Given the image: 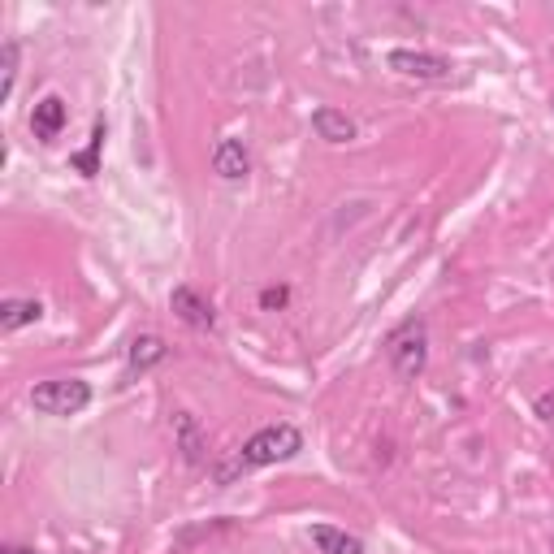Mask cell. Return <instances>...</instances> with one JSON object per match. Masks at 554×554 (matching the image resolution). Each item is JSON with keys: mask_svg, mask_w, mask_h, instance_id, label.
I'll list each match as a JSON object with an SVG mask.
<instances>
[{"mask_svg": "<svg viewBox=\"0 0 554 554\" xmlns=\"http://www.w3.org/2000/svg\"><path fill=\"white\" fill-rule=\"evenodd\" d=\"M303 451V433L295 425H269L252 433V438L243 442V451L234 455L230 468H217V481L230 485L234 472H252V468H269V464H282V459H295Z\"/></svg>", "mask_w": 554, "mask_h": 554, "instance_id": "cell-1", "label": "cell"}, {"mask_svg": "<svg viewBox=\"0 0 554 554\" xmlns=\"http://www.w3.org/2000/svg\"><path fill=\"white\" fill-rule=\"evenodd\" d=\"M386 360L394 368L399 381H412L425 373V360H429V329L425 321H403L394 334L386 338Z\"/></svg>", "mask_w": 554, "mask_h": 554, "instance_id": "cell-2", "label": "cell"}, {"mask_svg": "<svg viewBox=\"0 0 554 554\" xmlns=\"http://www.w3.org/2000/svg\"><path fill=\"white\" fill-rule=\"evenodd\" d=\"M31 403H35V412H44V416H78L91 403V386L87 381H74V377L39 381L31 390Z\"/></svg>", "mask_w": 554, "mask_h": 554, "instance_id": "cell-3", "label": "cell"}, {"mask_svg": "<svg viewBox=\"0 0 554 554\" xmlns=\"http://www.w3.org/2000/svg\"><path fill=\"white\" fill-rule=\"evenodd\" d=\"M386 65L394 74H403V78H420V83H442V78H451L455 65L446 61V57H433V52H412V48H394Z\"/></svg>", "mask_w": 554, "mask_h": 554, "instance_id": "cell-4", "label": "cell"}, {"mask_svg": "<svg viewBox=\"0 0 554 554\" xmlns=\"http://www.w3.org/2000/svg\"><path fill=\"white\" fill-rule=\"evenodd\" d=\"M169 303H174V312H178L191 329H213V325H217L213 303H208L204 295H195L191 286H174V295H169Z\"/></svg>", "mask_w": 554, "mask_h": 554, "instance_id": "cell-5", "label": "cell"}, {"mask_svg": "<svg viewBox=\"0 0 554 554\" xmlns=\"http://www.w3.org/2000/svg\"><path fill=\"white\" fill-rule=\"evenodd\" d=\"M213 169L226 182H243L247 174H252V156H247L243 139H221L213 148Z\"/></svg>", "mask_w": 554, "mask_h": 554, "instance_id": "cell-6", "label": "cell"}, {"mask_svg": "<svg viewBox=\"0 0 554 554\" xmlns=\"http://www.w3.org/2000/svg\"><path fill=\"white\" fill-rule=\"evenodd\" d=\"M61 126H65V100L61 96H44L35 104V113H31V130H35V139H44L52 143L61 135Z\"/></svg>", "mask_w": 554, "mask_h": 554, "instance_id": "cell-7", "label": "cell"}, {"mask_svg": "<svg viewBox=\"0 0 554 554\" xmlns=\"http://www.w3.org/2000/svg\"><path fill=\"white\" fill-rule=\"evenodd\" d=\"M174 438H178L182 459H187L191 468H200L204 464V433H200V425H195L191 412H178L174 416Z\"/></svg>", "mask_w": 554, "mask_h": 554, "instance_id": "cell-8", "label": "cell"}, {"mask_svg": "<svg viewBox=\"0 0 554 554\" xmlns=\"http://www.w3.org/2000/svg\"><path fill=\"white\" fill-rule=\"evenodd\" d=\"M312 546L321 554H364V542L347 529H334V524H316L312 529Z\"/></svg>", "mask_w": 554, "mask_h": 554, "instance_id": "cell-9", "label": "cell"}, {"mask_svg": "<svg viewBox=\"0 0 554 554\" xmlns=\"http://www.w3.org/2000/svg\"><path fill=\"white\" fill-rule=\"evenodd\" d=\"M312 130L325 143H351L355 139V122L347 113H338V109H316L312 113Z\"/></svg>", "mask_w": 554, "mask_h": 554, "instance_id": "cell-10", "label": "cell"}, {"mask_svg": "<svg viewBox=\"0 0 554 554\" xmlns=\"http://www.w3.org/2000/svg\"><path fill=\"white\" fill-rule=\"evenodd\" d=\"M39 316H44V303L39 299H5L0 303V329H5V334H13V329H22V325H35Z\"/></svg>", "mask_w": 554, "mask_h": 554, "instance_id": "cell-11", "label": "cell"}, {"mask_svg": "<svg viewBox=\"0 0 554 554\" xmlns=\"http://www.w3.org/2000/svg\"><path fill=\"white\" fill-rule=\"evenodd\" d=\"M165 355H169V347L156 334H143V338L130 342V368H135V373H148V368H156Z\"/></svg>", "mask_w": 554, "mask_h": 554, "instance_id": "cell-12", "label": "cell"}, {"mask_svg": "<svg viewBox=\"0 0 554 554\" xmlns=\"http://www.w3.org/2000/svg\"><path fill=\"white\" fill-rule=\"evenodd\" d=\"M0 74H5V78H0V100H9L13 83H18V44H13V39L0 48Z\"/></svg>", "mask_w": 554, "mask_h": 554, "instance_id": "cell-13", "label": "cell"}, {"mask_svg": "<svg viewBox=\"0 0 554 554\" xmlns=\"http://www.w3.org/2000/svg\"><path fill=\"white\" fill-rule=\"evenodd\" d=\"M100 143H104V126H96V130H91V143H87V152L70 156V165H74V169H83L87 178H91V174H100V161H96V156H100Z\"/></svg>", "mask_w": 554, "mask_h": 554, "instance_id": "cell-14", "label": "cell"}, {"mask_svg": "<svg viewBox=\"0 0 554 554\" xmlns=\"http://www.w3.org/2000/svg\"><path fill=\"white\" fill-rule=\"evenodd\" d=\"M286 303H290L286 286H265V290H260V308H265V312H277V308H286Z\"/></svg>", "mask_w": 554, "mask_h": 554, "instance_id": "cell-15", "label": "cell"}, {"mask_svg": "<svg viewBox=\"0 0 554 554\" xmlns=\"http://www.w3.org/2000/svg\"><path fill=\"white\" fill-rule=\"evenodd\" d=\"M533 412L542 416V420H554V390H546V394H537L533 399Z\"/></svg>", "mask_w": 554, "mask_h": 554, "instance_id": "cell-16", "label": "cell"}, {"mask_svg": "<svg viewBox=\"0 0 554 554\" xmlns=\"http://www.w3.org/2000/svg\"><path fill=\"white\" fill-rule=\"evenodd\" d=\"M0 554H39V550H31V546H5Z\"/></svg>", "mask_w": 554, "mask_h": 554, "instance_id": "cell-17", "label": "cell"}]
</instances>
